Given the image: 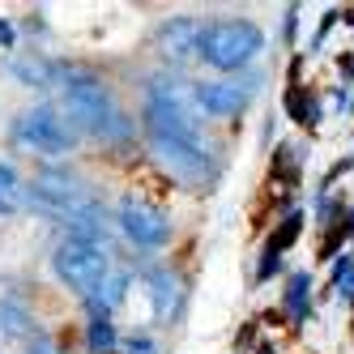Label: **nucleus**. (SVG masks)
Here are the masks:
<instances>
[{
	"label": "nucleus",
	"instance_id": "1",
	"mask_svg": "<svg viewBox=\"0 0 354 354\" xmlns=\"http://www.w3.org/2000/svg\"><path fill=\"white\" fill-rule=\"evenodd\" d=\"M265 47V35L257 21L248 17H222L205 26V39H201V60L218 73H235L243 64L257 60V52Z\"/></svg>",
	"mask_w": 354,
	"mask_h": 354
},
{
	"label": "nucleus",
	"instance_id": "2",
	"mask_svg": "<svg viewBox=\"0 0 354 354\" xmlns=\"http://www.w3.org/2000/svg\"><path fill=\"white\" fill-rule=\"evenodd\" d=\"M52 269H56V277H60L73 295L90 299L98 286H103V277L111 273V257H107L103 243H90V239H73V235H68V239L56 248Z\"/></svg>",
	"mask_w": 354,
	"mask_h": 354
},
{
	"label": "nucleus",
	"instance_id": "3",
	"mask_svg": "<svg viewBox=\"0 0 354 354\" xmlns=\"http://www.w3.org/2000/svg\"><path fill=\"white\" fill-rule=\"evenodd\" d=\"M64 115H68L73 129H82V133H107L115 124V107H111L107 86L98 77H90V73H68Z\"/></svg>",
	"mask_w": 354,
	"mask_h": 354
},
{
	"label": "nucleus",
	"instance_id": "4",
	"mask_svg": "<svg viewBox=\"0 0 354 354\" xmlns=\"http://www.w3.org/2000/svg\"><path fill=\"white\" fill-rule=\"evenodd\" d=\"M17 141L26 145V149H35V154H68L73 149V129L56 115V107H35V111H21V120H17Z\"/></svg>",
	"mask_w": 354,
	"mask_h": 354
},
{
	"label": "nucleus",
	"instance_id": "5",
	"mask_svg": "<svg viewBox=\"0 0 354 354\" xmlns=\"http://www.w3.org/2000/svg\"><path fill=\"white\" fill-rule=\"evenodd\" d=\"M120 231L129 235L137 248H162L171 239V222L158 205H149V201H137L129 196L120 205Z\"/></svg>",
	"mask_w": 354,
	"mask_h": 354
},
{
	"label": "nucleus",
	"instance_id": "6",
	"mask_svg": "<svg viewBox=\"0 0 354 354\" xmlns=\"http://www.w3.org/2000/svg\"><path fill=\"white\" fill-rule=\"evenodd\" d=\"M201 39H205V21L201 17H171L158 26V52L167 64L184 68V64L201 60Z\"/></svg>",
	"mask_w": 354,
	"mask_h": 354
},
{
	"label": "nucleus",
	"instance_id": "7",
	"mask_svg": "<svg viewBox=\"0 0 354 354\" xmlns=\"http://www.w3.org/2000/svg\"><path fill=\"white\" fill-rule=\"evenodd\" d=\"M154 154L184 180H205L209 175V149L201 141H154Z\"/></svg>",
	"mask_w": 354,
	"mask_h": 354
},
{
	"label": "nucleus",
	"instance_id": "8",
	"mask_svg": "<svg viewBox=\"0 0 354 354\" xmlns=\"http://www.w3.org/2000/svg\"><path fill=\"white\" fill-rule=\"evenodd\" d=\"M192 103L205 115L226 120V115H239L248 107V86H239V82H205V86L192 90Z\"/></svg>",
	"mask_w": 354,
	"mask_h": 354
},
{
	"label": "nucleus",
	"instance_id": "9",
	"mask_svg": "<svg viewBox=\"0 0 354 354\" xmlns=\"http://www.w3.org/2000/svg\"><path fill=\"white\" fill-rule=\"evenodd\" d=\"M5 68L13 73L21 86H30V90H52V86L60 82V68H56L52 60H43L39 52H13V56L5 60Z\"/></svg>",
	"mask_w": 354,
	"mask_h": 354
},
{
	"label": "nucleus",
	"instance_id": "10",
	"mask_svg": "<svg viewBox=\"0 0 354 354\" xmlns=\"http://www.w3.org/2000/svg\"><path fill=\"white\" fill-rule=\"evenodd\" d=\"M145 286H149V295H154V316L158 320H167L175 308H180V277H175L171 269H149Z\"/></svg>",
	"mask_w": 354,
	"mask_h": 354
},
{
	"label": "nucleus",
	"instance_id": "11",
	"mask_svg": "<svg viewBox=\"0 0 354 354\" xmlns=\"http://www.w3.org/2000/svg\"><path fill=\"white\" fill-rule=\"evenodd\" d=\"M124 290H129V273H107L103 286L86 299L90 312H94V320H107V312H115L120 303H124Z\"/></svg>",
	"mask_w": 354,
	"mask_h": 354
},
{
	"label": "nucleus",
	"instance_id": "12",
	"mask_svg": "<svg viewBox=\"0 0 354 354\" xmlns=\"http://www.w3.org/2000/svg\"><path fill=\"white\" fill-rule=\"evenodd\" d=\"M0 337H35V320H30V312L21 308V303H13V299H0Z\"/></svg>",
	"mask_w": 354,
	"mask_h": 354
},
{
	"label": "nucleus",
	"instance_id": "13",
	"mask_svg": "<svg viewBox=\"0 0 354 354\" xmlns=\"http://www.w3.org/2000/svg\"><path fill=\"white\" fill-rule=\"evenodd\" d=\"M308 308H312V277L299 269V273H290V282H286V312H290L295 324H303V320H308Z\"/></svg>",
	"mask_w": 354,
	"mask_h": 354
},
{
	"label": "nucleus",
	"instance_id": "14",
	"mask_svg": "<svg viewBox=\"0 0 354 354\" xmlns=\"http://www.w3.org/2000/svg\"><path fill=\"white\" fill-rule=\"evenodd\" d=\"M86 346H90V354H115V346H120L115 324H111V320H90V328H86Z\"/></svg>",
	"mask_w": 354,
	"mask_h": 354
},
{
	"label": "nucleus",
	"instance_id": "15",
	"mask_svg": "<svg viewBox=\"0 0 354 354\" xmlns=\"http://www.w3.org/2000/svg\"><path fill=\"white\" fill-rule=\"evenodd\" d=\"M286 107H290V115H295L299 124H316V120H320L316 103H312V98H303V90H299V86H290V94H286Z\"/></svg>",
	"mask_w": 354,
	"mask_h": 354
},
{
	"label": "nucleus",
	"instance_id": "16",
	"mask_svg": "<svg viewBox=\"0 0 354 354\" xmlns=\"http://www.w3.org/2000/svg\"><path fill=\"white\" fill-rule=\"evenodd\" d=\"M354 273V252H342V261L333 265V290H342V282Z\"/></svg>",
	"mask_w": 354,
	"mask_h": 354
},
{
	"label": "nucleus",
	"instance_id": "17",
	"mask_svg": "<svg viewBox=\"0 0 354 354\" xmlns=\"http://www.w3.org/2000/svg\"><path fill=\"white\" fill-rule=\"evenodd\" d=\"M26 354H60V346L47 337V333H35V337L26 342Z\"/></svg>",
	"mask_w": 354,
	"mask_h": 354
},
{
	"label": "nucleus",
	"instance_id": "18",
	"mask_svg": "<svg viewBox=\"0 0 354 354\" xmlns=\"http://www.w3.org/2000/svg\"><path fill=\"white\" fill-rule=\"evenodd\" d=\"M124 354H158V346L149 337H129V342H124Z\"/></svg>",
	"mask_w": 354,
	"mask_h": 354
},
{
	"label": "nucleus",
	"instance_id": "19",
	"mask_svg": "<svg viewBox=\"0 0 354 354\" xmlns=\"http://www.w3.org/2000/svg\"><path fill=\"white\" fill-rule=\"evenodd\" d=\"M13 43H17V30L9 26L5 17H0V47H5V52H13Z\"/></svg>",
	"mask_w": 354,
	"mask_h": 354
},
{
	"label": "nucleus",
	"instance_id": "20",
	"mask_svg": "<svg viewBox=\"0 0 354 354\" xmlns=\"http://www.w3.org/2000/svg\"><path fill=\"white\" fill-rule=\"evenodd\" d=\"M21 205V196H9V192H0V214H13Z\"/></svg>",
	"mask_w": 354,
	"mask_h": 354
},
{
	"label": "nucleus",
	"instance_id": "21",
	"mask_svg": "<svg viewBox=\"0 0 354 354\" xmlns=\"http://www.w3.org/2000/svg\"><path fill=\"white\" fill-rule=\"evenodd\" d=\"M337 295H342V299H350V303H354V273H350V277H346V282H342V290H337Z\"/></svg>",
	"mask_w": 354,
	"mask_h": 354
},
{
	"label": "nucleus",
	"instance_id": "22",
	"mask_svg": "<svg viewBox=\"0 0 354 354\" xmlns=\"http://www.w3.org/2000/svg\"><path fill=\"white\" fill-rule=\"evenodd\" d=\"M346 235H354V209H350V222H346Z\"/></svg>",
	"mask_w": 354,
	"mask_h": 354
},
{
	"label": "nucleus",
	"instance_id": "23",
	"mask_svg": "<svg viewBox=\"0 0 354 354\" xmlns=\"http://www.w3.org/2000/svg\"><path fill=\"white\" fill-rule=\"evenodd\" d=\"M261 354H273V350H269V346H265V350H261Z\"/></svg>",
	"mask_w": 354,
	"mask_h": 354
}]
</instances>
